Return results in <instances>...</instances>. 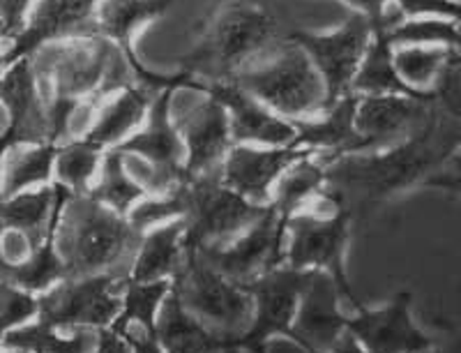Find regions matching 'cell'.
<instances>
[{
    "label": "cell",
    "mask_w": 461,
    "mask_h": 353,
    "mask_svg": "<svg viewBox=\"0 0 461 353\" xmlns=\"http://www.w3.org/2000/svg\"><path fill=\"white\" fill-rule=\"evenodd\" d=\"M459 148L461 122L434 104L425 127L406 141L325 164V190L351 213L356 224L388 201L411 190H422L425 180Z\"/></svg>",
    "instance_id": "1"
},
{
    "label": "cell",
    "mask_w": 461,
    "mask_h": 353,
    "mask_svg": "<svg viewBox=\"0 0 461 353\" xmlns=\"http://www.w3.org/2000/svg\"><path fill=\"white\" fill-rule=\"evenodd\" d=\"M31 65L47 102L53 143L69 141L81 106L100 104L125 86L137 84L122 53L100 35L47 44L32 53Z\"/></svg>",
    "instance_id": "2"
},
{
    "label": "cell",
    "mask_w": 461,
    "mask_h": 353,
    "mask_svg": "<svg viewBox=\"0 0 461 353\" xmlns=\"http://www.w3.org/2000/svg\"><path fill=\"white\" fill-rule=\"evenodd\" d=\"M143 233L130 217L115 213L90 195H68L53 231V248L65 280L93 275L130 277Z\"/></svg>",
    "instance_id": "3"
},
{
    "label": "cell",
    "mask_w": 461,
    "mask_h": 353,
    "mask_svg": "<svg viewBox=\"0 0 461 353\" xmlns=\"http://www.w3.org/2000/svg\"><path fill=\"white\" fill-rule=\"evenodd\" d=\"M277 19L247 0H220L199 23L194 44L178 59V69L203 84L236 81L249 63L277 44Z\"/></svg>",
    "instance_id": "4"
},
{
    "label": "cell",
    "mask_w": 461,
    "mask_h": 353,
    "mask_svg": "<svg viewBox=\"0 0 461 353\" xmlns=\"http://www.w3.org/2000/svg\"><path fill=\"white\" fill-rule=\"evenodd\" d=\"M351 213L323 190L310 206L286 220L284 266L325 273L332 277L341 298L351 303L353 310H360L362 303L346 273V248L351 240Z\"/></svg>",
    "instance_id": "5"
},
{
    "label": "cell",
    "mask_w": 461,
    "mask_h": 353,
    "mask_svg": "<svg viewBox=\"0 0 461 353\" xmlns=\"http://www.w3.org/2000/svg\"><path fill=\"white\" fill-rule=\"evenodd\" d=\"M236 84L286 121L312 118L328 106V90L319 69L288 35L247 65Z\"/></svg>",
    "instance_id": "6"
},
{
    "label": "cell",
    "mask_w": 461,
    "mask_h": 353,
    "mask_svg": "<svg viewBox=\"0 0 461 353\" xmlns=\"http://www.w3.org/2000/svg\"><path fill=\"white\" fill-rule=\"evenodd\" d=\"M171 294L185 310L226 344H238L254 321L252 294L221 275L196 249H187L183 268L171 280Z\"/></svg>",
    "instance_id": "7"
},
{
    "label": "cell",
    "mask_w": 461,
    "mask_h": 353,
    "mask_svg": "<svg viewBox=\"0 0 461 353\" xmlns=\"http://www.w3.org/2000/svg\"><path fill=\"white\" fill-rule=\"evenodd\" d=\"M185 243L187 249H217L236 240L267 213L221 183L220 174L199 176L185 183Z\"/></svg>",
    "instance_id": "8"
},
{
    "label": "cell",
    "mask_w": 461,
    "mask_h": 353,
    "mask_svg": "<svg viewBox=\"0 0 461 353\" xmlns=\"http://www.w3.org/2000/svg\"><path fill=\"white\" fill-rule=\"evenodd\" d=\"M173 3L176 0H100L97 3V35L109 40L122 53L137 84L146 86L155 93L168 88L199 90V81L192 79L183 69L167 74L146 68L134 47L139 32L150 26L152 22L162 19L171 10Z\"/></svg>",
    "instance_id": "9"
},
{
    "label": "cell",
    "mask_w": 461,
    "mask_h": 353,
    "mask_svg": "<svg viewBox=\"0 0 461 353\" xmlns=\"http://www.w3.org/2000/svg\"><path fill=\"white\" fill-rule=\"evenodd\" d=\"M130 277L93 275L63 280L40 294V321L60 330H100L111 328L122 307V289Z\"/></svg>",
    "instance_id": "10"
},
{
    "label": "cell",
    "mask_w": 461,
    "mask_h": 353,
    "mask_svg": "<svg viewBox=\"0 0 461 353\" xmlns=\"http://www.w3.org/2000/svg\"><path fill=\"white\" fill-rule=\"evenodd\" d=\"M192 97L176 90L171 100V118L185 143V174L187 180L220 174L233 139L226 111L208 93L189 90Z\"/></svg>",
    "instance_id": "11"
},
{
    "label": "cell",
    "mask_w": 461,
    "mask_h": 353,
    "mask_svg": "<svg viewBox=\"0 0 461 353\" xmlns=\"http://www.w3.org/2000/svg\"><path fill=\"white\" fill-rule=\"evenodd\" d=\"M372 22L356 12L330 32H312L300 28L288 32V37L304 49L314 68L319 69L328 90V106L341 97L353 95V81L372 42Z\"/></svg>",
    "instance_id": "12"
},
{
    "label": "cell",
    "mask_w": 461,
    "mask_h": 353,
    "mask_svg": "<svg viewBox=\"0 0 461 353\" xmlns=\"http://www.w3.org/2000/svg\"><path fill=\"white\" fill-rule=\"evenodd\" d=\"M316 270H295L288 266L270 270L258 280L245 285L254 298V321L238 342L247 353L266 348V342L275 335L291 338L295 312L304 291L314 280Z\"/></svg>",
    "instance_id": "13"
},
{
    "label": "cell",
    "mask_w": 461,
    "mask_h": 353,
    "mask_svg": "<svg viewBox=\"0 0 461 353\" xmlns=\"http://www.w3.org/2000/svg\"><path fill=\"white\" fill-rule=\"evenodd\" d=\"M346 332L367 353H429L436 347V338L413 319V294L409 289L399 291L376 310L362 305L346 319Z\"/></svg>",
    "instance_id": "14"
},
{
    "label": "cell",
    "mask_w": 461,
    "mask_h": 353,
    "mask_svg": "<svg viewBox=\"0 0 461 353\" xmlns=\"http://www.w3.org/2000/svg\"><path fill=\"white\" fill-rule=\"evenodd\" d=\"M284 238H286V220L277 215L273 206L266 215L247 229L242 236L217 249H196L221 275L238 285H249L261 275L284 266Z\"/></svg>",
    "instance_id": "15"
},
{
    "label": "cell",
    "mask_w": 461,
    "mask_h": 353,
    "mask_svg": "<svg viewBox=\"0 0 461 353\" xmlns=\"http://www.w3.org/2000/svg\"><path fill=\"white\" fill-rule=\"evenodd\" d=\"M97 3L100 0H35L23 32L3 49L7 68L31 59L47 44L97 35Z\"/></svg>",
    "instance_id": "16"
},
{
    "label": "cell",
    "mask_w": 461,
    "mask_h": 353,
    "mask_svg": "<svg viewBox=\"0 0 461 353\" xmlns=\"http://www.w3.org/2000/svg\"><path fill=\"white\" fill-rule=\"evenodd\" d=\"M431 97L411 95H357L356 130L365 153L385 150L420 132L429 121Z\"/></svg>",
    "instance_id": "17"
},
{
    "label": "cell",
    "mask_w": 461,
    "mask_h": 353,
    "mask_svg": "<svg viewBox=\"0 0 461 353\" xmlns=\"http://www.w3.org/2000/svg\"><path fill=\"white\" fill-rule=\"evenodd\" d=\"M176 88L162 90L152 100L148 118L137 132L125 143H121L122 153L137 155L150 164L159 176L167 192H176L187 183L185 174V143L171 118V100Z\"/></svg>",
    "instance_id": "18"
},
{
    "label": "cell",
    "mask_w": 461,
    "mask_h": 353,
    "mask_svg": "<svg viewBox=\"0 0 461 353\" xmlns=\"http://www.w3.org/2000/svg\"><path fill=\"white\" fill-rule=\"evenodd\" d=\"M314 155L295 146H245L233 143L221 164V183L257 206H267L284 171L298 159Z\"/></svg>",
    "instance_id": "19"
},
{
    "label": "cell",
    "mask_w": 461,
    "mask_h": 353,
    "mask_svg": "<svg viewBox=\"0 0 461 353\" xmlns=\"http://www.w3.org/2000/svg\"><path fill=\"white\" fill-rule=\"evenodd\" d=\"M199 93L215 97L226 111L233 143L245 146H288L295 139L294 122L267 109L261 100L247 93L236 81H199Z\"/></svg>",
    "instance_id": "20"
},
{
    "label": "cell",
    "mask_w": 461,
    "mask_h": 353,
    "mask_svg": "<svg viewBox=\"0 0 461 353\" xmlns=\"http://www.w3.org/2000/svg\"><path fill=\"white\" fill-rule=\"evenodd\" d=\"M348 314L341 312V294L332 277L316 273L304 291L291 326V342L304 353H330L346 332Z\"/></svg>",
    "instance_id": "21"
},
{
    "label": "cell",
    "mask_w": 461,
    "mask_h": 353,
    "mask_svg": "<svg viewBox=\"0 0 461 353\" xmlns=\"http://www.w3.org/2000/svg\"><path fill=\"white\" fill-rule=\"evenodd\" d=\"M356 104L357 95H346L316 116L291 121L295 127L291 146L312 150L323 167L346 155L365 153V143L356 130Z\"/></svg>",
    "instance_id": "22"
},
{
    "label": "cell",
    "mask_w": 461,
    "mask_h": 353,
    "mask_svg": "<svg viewBox=\"0 0 461 353\" xmlns=\"http://www.w3.org/2000/svg\"><path fill=\"white\" fill-rule=\"evenodd\" d=\"M155 95H158L155 90L141 84H131L113 93V95L104 97L100 104L95 106L93 121L86 127L81 139L102 148L104 153L113 150L146 122Z\"/></svg>",
    "instance_id": "23"
},
{
    "label": "cell",
    "mask_w": 461,
    "mask_h": 353,
    "mask_svg": "<svg viewBox=\"0 0 461 353\" xmlns=\"http://www.w3.org/2000/svg\"><path fill=\"white\" fill-rule=\"evenodd\" d=\"M187 224L185 220L164 222L159 227L148 229L139 245L137 258L130 270V280L134 282H158L173 280L183 268L187 243H185Z\"/></svg>",
    "instance_id": "24"
},
{
    "label": "cell",
    "mask_w": 461,
    "mask_h": 353,
    "mask_svg": "<svg viewBox=\"0 0 461 353\" xmlns=\"http://www.w3.org/2000/svg\"><path fill=\"white\" fill-rule=\"evenodd\" d=\"M158 339L164 353H221L230 347L217 338L215 332L201 326L171 291L159 310Z\"/></svg>",
    "instance_id": "25"
},
{
    "label": "cell",
    "mask_w": 461,
    "mask_h": 353,
    "mask_svg": "<svg viewBox=\"0 0 461 353\" xmlns=\"http://www.w3.org/2000/svg\"><path fill=\"white\" fill-rule=\"evenodd\" d=\"M58 146L60 143L10 148L0 169V199H10L22 192L53 185V162H56Z\"/></svg>",
    "instance_id": "26"
},
{
    "label": "cell",
    "mask_w": 461,
    "mask_h": 353,
    "mask_svg": "<svg viewBox=\"0 0 461 353\" xmlns=\"http://www.w3.org/2000/svg\"><path fill=\"white\" fill-rule=\"evenodd\" d=\"M461 49L450 47H427V44H413V47H394L393 63L397 77L415 97H431L440 74L447 68L455 53Z\"/></svg>",
    "instance_id": "27"
},
{
    "label": "cell",
    "mask_w": 461,
    "mask_h": 353,
    "mask_svg": "<svg viewBox=\"0 0 461 353\" xmlns=\"http://www.w3.org/2000/svg\"><path fill=\"white\" fill-rule=\"evenodd\" d=\"M325 190V167L314 158L298 159L284 171L273 190L270 206L277 211L279 217L288 220L291 215L307 208L321 192Z\"/></svg>",
    "instance_id": "28"
},
{
    "label": "cell",
    "mask_w": 461,
    "mask_h": 353,
    "mask_svg": "<svg viewBox=\"0 0 461 353\" xmlns=\"http://www.w3.org/2000/svg\"><path fill=\"white\" fill-rule=\"evenodd\" d=\"M353 95H411L409 88L397 77L393 63V44L388 42L383 26L374 28L372 42L353 81Z\"/></svg>",
    "instance_id": "29"
},
{
    "label": "cell",
    "mask_w": 461,
    "mask_h": 353,
    "mask_svg": "<svg viewBox=\"0 0 461 353\" xmlns=\"http://www.w3.org/2000/svg\"><path fill=\"white\" fill-rule=\"evenodd\" d=\"M104 150L86 139L77 137L60 143L53 162V183L65 187L69 195H90L100 176Z\"/></svg>",
    "instance_id": "30"
},
{
    "label": "cell",
    "mask_w": 461,
    "mask_h": 353,
    "mask_svg": "<svg viewBox=\"0 0 461 353\" xmlns=\"http://www.w3.org/2000/svg\"><path fill=\"white\" fill-rule=\"evenodd\" d=\"M3 342L26 353H93L97 344V330H60L35 319L7 332Z\"/></svg>",
    "instance_id": "31"
},
{
    "label": "cell",
    "mask_w": 461,
    "mask_h": 353,
    "mask_svg": "<svg viewBox=\"0 0 461 353\" xmlns=\"http://www.w3.org/2000/svg\"><path fill=\"white\" fill-rule=\"evenodd\" d=\"M171 291V280L158 282H134L127 280L122 289L121 314L111 323L115 332L125 330L130 326L146 328L148 332L158 335V317Z\"/></svg>",
    "instance_id": "32"
},
{
    "label": "cell",
    "mask_w": 461,
    "mask_h": 353,
    "mask_svg": "<svg viewBox=\"0 0 461 353\" xmlns=\"http://www.w3.org/2000/svg\"><path fill=\"white\" fill-rule=\"evenodd\" d=\"M90 196L104 204V206L113 208L121 215H130L131 208L137 206L141 199H146L148 195L139 187L137 180L130 176L121 150L113 148V150H106L104 153L100 176L95 180Z\"/></svg>",
    "instance_id": "33"
},
{
    "label": "cell",
    "mask_w": 461,
    "mask_h": 353,
    "mask_svg": "<svg viewBox=\"0 0 461 353\" xmlns=\"http://www.w3.org/2000/svg\"><path fill=\"white\" fill-rule=\"evenodd\" d=\"M388 42L394 47H450L461 49V23L446 19H402L397 23L383 26Z\"/></svg>",
    "instance_id": "34"
},
{
    "label": "cell",
    "mask_w": 461,
    "mask_h": 353,
    "mask_svg": "<svg viewBox=\"0 0 461 353\" xmlns=\"http://www.w3.org/2000/svg\"><path fill=\"white\" fill-rule=\"evenodd\" d=\"M187 211V201H185V185L178 187L176 192H168V195H155L146 196L137 204V206L130 211V222L141 233H146L148 229H155L164 222L180 220L185 217Z\"/></svg>",
    "instance_id": "35"
},
{
    "label": "cell",
    "mask_w": 461,
    "mask_h": 353,
    "mask_svg": "<svg viewBox=\"0 0 461 353\" xmlns=\"http://www.w3.org/2000/svg\"><path fill=\"white\" fill-rule=\"evenodd\" d=\"M40 317V298L10 282H0V339L10 330L26 326Z\"/></svg>",
    "instance_id": "36"
},
{
    "label": "cell",
    "mask_w": 461,
    "mask_h": 353,
    "mask_svg": "<svg viewBox=\"0 0 461 353\" xmlns=\"http://www.w3.org/2000/svg\"><path fill=\"white\" fill-rule=\"evenodd\" d=\"M431 100L443 113L461 122V51H456L455 59L443 69Z\"/></svg>",
    "instance_id": "37"
},
{
    "label": "cell",
    "mask_w": 461,
    "mask_h": 353,
    "mask_svg": "<svg viewBox=\"0 0 461 353\" xmlns=\"http://www.w3.org/2000/svg\"><path fill=\"white\" fill-rule=\"evenodd\" d=\"M402 19H446L461 23V5L455 0H390Z\"/></svg>",
    "instance_id": "38"
},
{
    "label": "cell",
    "mask_w": 461,
    "mask_h": 353,
    "mask_svg": "<svg viewBox=\"0 0 461 353\" xmlns=\"http://www.w3.org/2000/svg\"><path fill=\"white\" fill-rule=\"evenodd\" d=\"M35 0H0V47L5 49L26 28Z\"/></svg>",
    "instance_id": "39"
},
{
    "label": "cell",
    "mask_w": 461,
    "mask_h": 353,
    "mask_svg": "<svg viewBox=\"0 0 461 353\" xmlns=\"http://www.w3.org/2000/svg\"><path fill=\"white\" fill-rule=\"evenodd\" d=\"M422 190H436L446 192L450 196H459L461 199V148L455 150L446 162L440 164L438 169L425 180Z\"/></svg>",
    "instance_id": "40"
},
{
    "label": "cell",
    "mask_w": 461,
    "mask_h": 353,
    "mask_svg": "<svg viewBox=\"0 0 461 353\" xmlns=\"http://www.w3.org/2000/svg\"><path fill=\"white\" fill-rule=\"evenodd\" d=\"M118 335L127 339L130 344L131 353H164L162 344H159L158 335H152L148 332L146 328H139V326H130L125 330H121Z\"/></svg>",
    "instance_id": "41"
},
{
    "label": "cell",
    "mask_w": 461,
    "mask_h": 353,
    "mask_svg": "<svg viewBox=\"0 0 461 353\" xmlns=\"http://www.w3.org/2000/svg\"><path fill=\"white\" fill-rule=\"evenodd\" d=\"M341 3H346L356 14H362L365 19H369L374 28L385 23L390 0H341Z\"/></svg>",
    "instance_id": "42"
},
{
    "label": "cell",
    "mask_w": 461,
    "mask_h": 353,
    "mask_svg": "<svg viewBox=\"0 0 461 353\" xmlns=\"http://www.w3.org/2000/svg\"><path fill=\"white\" fill-rule=\"evenodd\" d=\"M93 353H131V348L127 344V339L122 335H118L113 328H100Z\"/></svg>",
    "instance_id": "43"
},
{
    "label": "cell",
    "mask_w": 461,
    "mask_h": 353,
    "mask_svg": "<svg viewBox=\"0 0 461 353\" xmlns=\"http://www.w3.org/2000/svg\"><path fill=\"white\" fill-rule=\"evenodd\" d=\"M429 353H461V328H450L443 339H436Z\"/></svg>",
    "instance_id": "44"
},
{
    "label": "cell",
    "mask_w": 461,
    "mask_h": 353,
    "mask_svg": "<svg viewBox=\"0 0 461 353\" xmlns=\"http://www.w3.org/2000/svg\"><path fill=\"white\" fill-rule=\"evenodd\" d=\"M330 353H367V351H365V348H362L360 344L348 335V332H344V335L339 338V342L332 347Z\"/></svg>",
    "instance_id": "45"
},
{
    "label": "cell",
    "mask_w": 461,
    "mask_h": 353,
    "mask_svg": "<svg viewBox=\"0 0 461 353\" xmlns=\"http://www.w3.org/2000/svg\"><path fill=\"white\" fill-rule=\"evenodd\" d=\"M221 353H247V351L242 347H238V344H230V347H226Z\"/></svg>",
    "instance_id": "46"
},
{
    "label": "cell",
    "mask_w": 461,
    "mask_h": 353,
    "mask_svg": "<svg viewBox=\"0 0 461 353\" xmlns=\"http://www.w3.org/2000/svg\"><path fill=\"white\" fill-rule=\"evenodd\" d=\"M7 65H5V59H3V47H0V74L5 72Z\"/></svg>",
    "instance_id": "47"
},
{
    "label": "cell",
    "mask_w": 461,
    "mask_h": 353,
    "mask_svg": "<svg viewBox=\"0 0 461 353\" xmlns=\"http://www.w3.org/2000/svg\"><path fill=\"white\" fill-rule=\"evenodd\" d=\"M249 353H267V348H257V351H249Z\"/></svg>",
    "instance_id": "48"
},
{
    "label": "cell",
    "mask_w": 461,
    "mask_h": 353,
    "mask_svg": "<svg viewBox=\"0 0 461 353\" xmlns=\"http://www.w3.org/2000/svg\"><path fill=\"white\" fill-rule=\"evenodd\" d=\"M455 3H459V5H461V0H455Z\"/></svg>",
    "instance_id": "49"
}]
</instances>
